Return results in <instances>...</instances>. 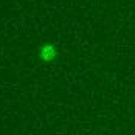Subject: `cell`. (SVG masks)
<instances>
[{"label":"cell","instance_id":"6da1fadb","mask_svg":"<svg viewBox=\"0 0 135 135\" xmlns=\"http://www.w3.org/2000/svg\"><path fill=\"white\" fill-rule=\"evenodd\" d=\"M56 48H54L51 44H45L39 48V57L45 62H53L56 59Z\"/></svg>","mask_w":135,"mask_h":135}]
</instances>
